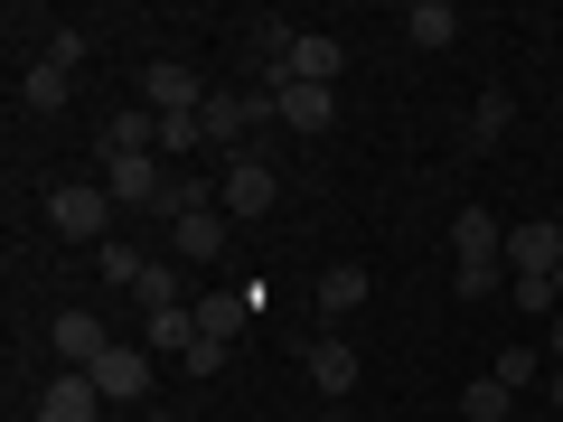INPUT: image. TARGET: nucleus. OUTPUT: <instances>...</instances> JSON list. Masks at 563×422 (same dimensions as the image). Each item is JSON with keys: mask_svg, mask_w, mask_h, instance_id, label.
Returning a JSON list of instances; mask_svg holds the SVG:
<instances>
[{"mask_svg": "<svg viewBox=\"0 0 563 422\" xmlns=\"http://www.w3.org/2000/svg\"><path fill=\"white\" fill-rule=\"evenodd\" d=\"M20 103L29 113H66V103H76V76H66V66H20Z\"/></svg>", "mask_w": 563, "mask_h": 422, "instance_id": "nucleus-16", "label": "nucleus"}, {"mask_svg": "<svg viewBox=\"0 0 563 422\" xmlns=\"http://www.w3.org/2000/svg\"><path fill=\"white\" fill-rule=\"evenodd\" d=\"M563 263V225L536 216V225H507V273H554Z\"/></svg>", "mask_w": 563, "mask_h": 422, "instance_id": "nucleus-13", "label": "nucleus"}, {"mask_svg": "<svg viewBox=\"0 0 563 422\" xmlns=\"http://www.w3.org/2000/svg\"><path fill=\"white\" fill-rule=\"evenodd\" d=\"M141 103H151V113H207V85H198V66L161 57L151 76H141Z\"/></svg>", "mask_w": 563, "mask_h": 422, "instance_id": "nucleus-10", "label": "nucleus"}, {"mask_svg": "<svg viewBox=\"0 0 563 422\" xmlns=\"http://www.w3.org/2000/svg\"><path fill=\"white\" fill-rule=\"evenodd\" d=\"M488 376H498L507 395H526V385L544 376V357H536V347H498V366H488Z\"/></svg>", "mask_w": 563, "mask_h": 422, "instance_id": "nucleus-26", "label": "nucleus"}, {"mask_svg": "<svg viewBox=\"0 0 563 422\" xmlns=\"http://www.w3.org/2000/svg\"><path fill=\"white\" fill-rule=\"evenodd\" d=\"M132 151H161V113H151V103H122V113H103V132H95V169H103V160H132Z\"/></svg>", "mask_w": 563, "mask_h": 422, "instance_id": "nucleus-6", "label": "nucleus"}, {"mask_svg": "<svg viewBox=\"0 0 563 422\" xmlns=\"http://www.w3.org/2000/svg\"><path fill=\"white\" fill-rule=\"evenodd\" d=\"M95 273L113 281V291H132V281L151 273V254H141V244H122V235H113V244H95Z\"/></svg>", "mask_w": 563, "mask_h": 422, "instance_id": "nucleus-22", "label": "nucleus"}, {"mask_svg": "<svg viewBox=\"0 0 563 422\" xmlns=\"http://www.w3.org/2000/svg\"><path fill=\"white\" fill-rule=\"evenodd\" d=\"M544 422H563V413H544Z\"/></svg>", "mask_w": 563, "mask_h": 422, "instance_id": "nucleus-35", "label": "nucleus"}, {"mask_svg": "<svg viewBox=\"0 0 563 422\" xmlns=\"http://www.w3.org/2000/svg\"><path fill=\"white\" fill-rule=\"evenodd\" d=\"M507 254H488V263H461V301H488V291H507Z\"/></svg>", "mask_w": 563, "mask_h": 422, "instance_id": "nucleus-27", "label": "nucleus"}, {"mask_svg": "<svg viewBox=\"0 0 563 422\" xmlns=\"http://www.w3.org/2000/svg\"><path fill=\"white\" fill-rule=\"evenodd\" d=\"M47 347H57V366H76V376H85V366L113 347V329H103L95 310H57V320H47Z\"/></svg>", "mask_w": 563, "mask_h": 422, "instance_id": "nucleus-9", "label": "nucleus"}, {"mask_svg": "<svg viewBox=\"0 0 563 422\" xmlns=\"http://www.w3.org/2000/svg\"><path fill=\"white\" fill-rule=\"evenodd\" d=\"M188 151H207V122H198V113H161V160L179 169Z\"/></svg>", "mask_w": 563, "mask_h": 422, "instance_id": "nucleus-24", "label": "nucleus"}, {"mask_svg": "<svg viewBox=\"0 0 563 422\" xmlns=\"http://www.w3.org/2000/svg\"><path fill=\"white\" fill-rule=\"evenodd\" d=\"M132 301H141V320H161V310H188V301H179V263L151 254V273L132 281Z\"/></svg>", "mask_w": 563, "mask_h": 422, "instance_id": "nucleus-21", "label": "nucleus"}, {"mask_svg": "<svg viewBox=\"0 0 563 422\" xmlns=\"http://www.w3.org/2000/svg\"><path fill=\"white\" fill-rule=\"evenodd\" d=\"M404 38L413 47H451L461 38V10H451V0H413V10H404Z\"/></svg>", "mask_w": 563, "mask_h": 422, "instance_id": "nucleus-18", "label": "nucleus"}, {"mask_svg": "<svg viewBox=\"0 0 563 422\" xmlns=\"http://www.w3.org/2000/svg\"><path fill=\"white\" fill-rule=\"evenodd\" d=\"M507 122H517V95H507V85H488V95L470 103V151H498Z\"/></svg>", "mask_w": 563, "mask_h": 422, "instance_id": "nucleus-17", "label": "nucleus"}, {"mask_svg": "<svg viewBox=\"0 0 563 422\" xmlns=\"http://www.w3.org/2000/svg\"><path fill=\"white\" fill-rule=\"evenodd\" d=\"M451 254H461V263H488V254H507V225L488 216V207H461V216H451Z\"/></svg>", "mask_w": 563, "mask_h": 422, "instance_id": "nucleus-14", "label": "nucleus"}, {"mask_svg": "<svg viewBox=\"0 0 563 422\" xmlns=\"http://www.w3.org/2000/svg\"><path fill=\"white\" fill-rule=\"evenodd\" d=\"M0 29H10V47H29V38H57V10H47V0H10V20H0Z\"/></svg>", "mask_w": 563, "mask_h": 422, "instance_id": "nucleus-23", "label": "nucleus"}, {"mask_svg": "<svg viewBox=\"0 0 563 422\" xmlns=\"http://www.w3.org/2000/svg\"><path fill=\"white\" fill-rule=\"evenodd\" d=\"M207 151H254V132L273 122V95L263 85H225V95H207Z\"/></svg>", "mask_w": 563, "mask_h": 422, "instance_id": "nucleus-3", "label": "nucleus"}, {"mask_svg": "<svg viewBox=\"0 0 563 422\" xmlns=\"http://www.w3.org/2000/svg\"><path fill=\"white\" fill-rule=\"evenodd\" d=\"M225 244H235V216H225V207H198V216L169 225V263H217Z\"/></svg>", "mask_w": 563, "mask_h": 422, "instance_id": "nucleus-8", "label": "nucleus"}, {"mask_svg": "<svg viewBox=\"0 0 563 422\" xmlns=\"http://www.w3.org/2000/svg\"><path fill=\"white\" fill-rule=\"evenodd\" d=\"M95 179L113 188V207H161V188H169V160H161V151H132V160H103Z\"/></svg>", "mask_w": 563, "mask_h": 422, "instance_id": "nucleus-5", "label": "nucleus"}, {"mask_svg": "<svg viewBox=\"0 0 563 422\" xmlns=\"http://www.w3.org/2000/svg\"><path fill=\"white\" fill-rule=\"evenodd\" d=\"M141 422H188V413H169V403H151V413H141Z\"/></svg>", "mask_w": 563, "mask_h": 422, "instance_id": "nucleus-33", "label": "nucleus"}, {"mask_svg": "<svg viewBox=\"0 0 563 422\" xmlns=\"http://www.w3.org/2000/svg\"><path fill=\"white\" fill-rule=\"evenodd\" d=\"M179 376H225V338H198V347H188V357H179Z\"/></svg>", "mask_w": 563, "mask_h": 422, "instance_id": "nucleus-29", "label": "nucleus"}, {"mask_svg": "<svg viewBox=\"0 0 563 422\" xmlns=\"http://www.w3.org/2000/svg\"><path fill=\"white\" fill-rule=\"evenodd\" d=\"M29 422H103V395H95V376H76V366H66V376L47 385L38 403H29Z\"/></svg>", "mask_w": 563, "mask_h": 422, "instance_id": "nucleus-11", "label": "nucleus"}, {"mask_svg": "<svg viewBox=\"0 0 563 422\" xmlns=\"http://www.w3.org/2000/svg\"><path fill=\"white\" fill-rule=\"evenodd\" d=\"M301 366H310V385H320V395H357V347H347L339 329H320Z\"/></svg>", "mask_w": 563, "mask_h": 422, "instance_id": "nucleus-12", "label": "nucleus"}, {"mask_svg": "<svg viewBox=\"0 0 563 422\" xmlns=\"http://www.w3.org/2000/svg\"><path fill=\"white\" fill-rule=\"evenodd\" d=\"M554 301H563V263H554Z\"/></svg>", "mask_w": 563, "mask_h": 422, "instance_id": "nucleus-34", "label": "nucleus"}, {"mask_svg": "<svg viewBox=\"0 0 563 422\" xmlns=\"http://www.w3.org/2000/svg\"><path fill=\"white\" fill-rule=\"evenodd\" d=\"M461 403H470V422H507V413H517V395H507L498 376H479V385H470Z\"/></svg>", "mask_w": 563, "mask_h": 422, "instance_id": "nucleus-28", "label": "nucleus"}, {"mask_svg": "<svg viewBox=\"0 0 563 422\" xmlns=\"http://www.w3.org/2000/svg\"><path fill=\"white\" fill-rule=\"evenodd\" d=\"M544 403H554V413H563V366H554V376H544Z\"/></svg>", "mask_w": 563, "mask_h": 422, "instance_id": "nucleus-32", "label": "nucleus"}, {"mask_svg": "<svg viewBox=\"0 0 563 422\" xmlns=\"http://www.w3.org/2000/svg\"><path fill=\"white\" fill-rule=\"evenodd\" d=\"M141 347H151V357H188V347H198V310H161V320H141Z\"/></svg>", "mask_w": 563, "mask_h": 422, "instance_id": "nucleus-19", "label": "nucleus"}, {"mask_svg": "<svg viewBox=\"0 0 563 422\" xmlns=\"http://www.w3.org/2000/svg\"><path fill=\"white\" fill-rule=\"evenodd\" d=\"M47 66H66V76H76V66H85V29H57V38H47Z\"/></svg>", "mask_w": 563, "mask_h": 422, "instance_id": "nucleus-30", "label": "nucleus"}, {"mask_svg": "<svg viewBox=\"0 0 563 422\" xmlns=\"http://www.w3.org/2000/svg\"><path fill=\"white\" fill-rule=\"evenodd\" d=\"M507 301H517L526 320H554V310H563L554 301V273H517V281H507Z\"/></svg>", "mask_w": 563, "mask_h": 422, "instance_id": "nucleus-25", "label": "nucleus"}, {"mask_svg": "<svg viewBox=\"0 0 563 422\" xmlns=\"http://www.w3.org/2000/svg\"><path fill=\"white\" fill-rule=\"evenodd\" d=\"M188 310H198V338H225V347L244 338V291H207V301H188Z\"/></svg>", "mask_w": 563, "mask_h": 422, "instance_id": "nucleus-20", "label": "nucleus"}, {"mask_svg": "<svg viewBox=\"0 0 563 422\" xmlns=\"http://www.w3.org/2000/svg\"><path fill=\"white\" fill-rule=\"evenodd\" d=\"M544 357L563 366V310H554V320H544Z\"/></svg>", "mask_w": 563, "mask_h": 422, "instance_id": "nucleus-31", "label": "nucleus"}, {"mask_svg": "<svg viewBox=\"0 0 563 422\" xmlns=\"http://www.w3.org/2000/svg\"><path fill=\"white\" fill-rule=\"evenodd\" d=\"M47 225L66 244H113V188L103 179H57L47 188Z\"/></svg>", "mask_w": 563, "mask_h": 422, "instance_id": "nucleus-1", "label": "nucleus"}, {"mask_svg": "<svg viewBox=\"0 0 563 422\" xmlns=\"http://www.w3.org/2000/svg\"><path fill=\"white\" fill-rule=\"evenodd\" d=\"M273 198H282V169L263 160V151H225V169H217V207L235 225H254V216H273Z\"/></svg>", "mask_w": 563, "mask_h": 422, "instance_id": "nucleus-2", "label": "nucleus"}, {"mask_svg": "<svg viewBox=\"0 0 563 422\" xmlns=\"http://www.w3.org/2000/svg\"><path fill=\"white\" fill-rule=\"evenodd\" d=\"M366 310V263H329L320 273V320H357Z\"/></svg>", "mask_w": 563, "mask_h": 422, "instance_id": "nucleus-15", "label": "nucleus"}, {"mask_svg": "<svg viewBox=\"0 0 563 422\" xmlns=\"http://www.w3.org/2000/svg\"><path fill=\"white\" fill-rule=\"evenodd\" d=\"M273 122L301 132V141H320L329 122H339V95H329V85H273Z\"/></svg>", "mask_w": 563, "mask_h": 422, "instance_id": "nucleus-7", "label": "nucleus"}, {"mask_svg": "<svg viewBox=\"0 0 563 422\" xmlns=\"http://www.w3.org/2000/svg\"><path fill=\"white\" fill-rule=\"evenodd\" d=\"M85 376H95V395H103V403H151V376H161V357H151L141 338H113L95 366H85Z\"/></svg>", "mask_w": 563, "mask_h": 422, "instance_id": "nucleus-4", "label": "nucleus"}]
</instances>
